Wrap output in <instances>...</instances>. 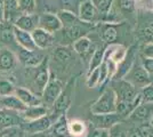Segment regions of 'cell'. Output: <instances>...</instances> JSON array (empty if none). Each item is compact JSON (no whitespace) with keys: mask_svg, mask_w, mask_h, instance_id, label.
<instances>
[{"mask_svg":"<svg viewBox=\"0 0 153 137\" xmlns=\"http://www.w3.org/2000/svg\"><path fill=\"white\" fill-rule=\"evenodd\" d=\"M85 137H110V131L108 129H102V128H94L89 131H87Z\"/></svg>","mask_w":153,"mask_h":137,"instance_id":"40","label":"cell"},{"mask_svg":"<svg viewBox=\"0 0 153 137\" xmlns=\"http://www.w3.org/2000/svg\"><path fill=\"white\" fill-rule=\"evenodd\" d=\"M69 131L73 137H85L87 134V127L81 120H72L69 122Z\"/></svg>","mask_w":153,"mask_h":137,"instance_id":"30","label":"cell"},{"mask_svg":"<svg viewBox=\"0 0 153 137\" xmlns=\"http://www.w3.org/2000/svg\"><path fill=\"white\" fill-rule=\"evenodd\" d=\"M138 57V52H137V47L136 46H131L129 49H127V54L125 56V59L117 65V71H115L114 76L112 80H119V79H123V77L128 73V71L131 69L133 64L135 63L136 59Z\"/></svg>","mask_w":153,"mask_h":137,"instance_id":"9","label":"cell"},{"mask_svg":"<svg viewBox=\"0 0 153 137\" xmlns=\"http://www.w3.org/2000/svg\"><path fill=\"white\" fill-rule=\"evenodd\" d=\"M123 121L118 113H108V114H91L90 122L94 128H102L110 130L114 124Z\"/></svg>","mask_w":153,"mask_h":137,"instance_id":"14","label":"cell"},{"mask_svg":"<svg viewBox=\"0 0 153 137\" xmlns=\"http://www.w3.org/2000/svg\"><path fill=\"white\" fill-rule=\"evenodd\" d=\"M74 86H76V78L73 77L63 88V90L59 94L56 102L53 105L51 114L55 120L59 116L66 113V111L70 109L71 104H72V99H73V95H74Z\"/></svg>","mask_w":153,"mask_h":137,"instance_id":"2","label":"cell"},{"mask_svg":"<svg viewBox=\"0 0 153 137\" xmlns=\"http://www.w3.org/2000/svg\"><path fill=\"white\" fill-rule=\"evenodd\" d=\"M13 31H14V36H15V40L17 42V45L21 47V48H24V49H27V50H37V46L33 41V38H32L31 32H26V31H23L21 29H17L16 26L13 25Z\"/></svg>","mask_w":153,"mask_h":137,"instance_id":"20","label":"cell"},{"mask_svg":"<svg viewBox=\"0 0 153 137\" xmlns=\"http://www.w3.org/2000/svg\"><path fill=\"white\" fill-rule=\"evenodd\" d=\"M55 119L51 117V114H46L44 117L32 120V121H26L21 128L24 131L30 134H37V133H44L51 129V124H54Z\"/></svg>","mask_w":153,"mask_h":137,"instance_id":"12","label":"cell"},{"mask_svg":"<svg viewBox=\"0 0 153 137\" xmlns=\"http://www.w3.org/2000/svg\"><path fill=\"white\" fill-rule=\"evenodd\" d=\"M151 134V128L149 124L133 126L127 131V137H149Z\"/></svg>","mask_w":153,"mask_h":137,"instance_id":"33","label":"cell"},{"mask_svg":"<svg viewBox=\"0 0 153 137\" xmlns=\"http://www.w3.org/2000/svg\"><path fill=\"white\" fill-rule=\"evenodd\" d=\"M112 89L117 96V102H131L137 96L140 89L125 79L112 80Z\"/></svg>","mask_w":153,"mask_h":137,"instance_id":"7","label":"cell"},{"mask_svg":"<svg viewBox=\"0 0 153 137\" xmlns=\"http://www.w3.org/2000/svg\"><path fill=\"white\" fill-rule=\"evenodd\" d=\"M94 6L96 7V9L100 12L101 15L106 16L108 14V12L112 9V4L113 0H90Z\"/></svg>","mask_w":153,"mask_h":137,"instance_id":"34","label":"cell"},{"mask_svg":"<svg viewBox=\"0 0 153 137\" xmlns=\"http://www.w3.org/2000/svg\"><path fill=\"white\" fill-rule=\"evenodd\" d=\"M21 15L19 0H4V22L14 24L15 20Z\"/></svg>","mask_w":153,"mask_h":137,"instance_id":"22","label":"cell"},{"mask_svg":"<svg viewBox=\"0 0 153 137\" xmlns=\"http://www.w3.org/2000/svg\"><path fill=\"white\" fill-rule=\"evenodd\" d=\"M72 46H73V50L81 59L89 63V59L91 57V55L96 50V46L94 44V41L90 39L88 36H85L82 38L76 40V42H73Z\"/></svg>","mask_w":153,"mask_h":137,"instance_id":"15","label":"cell"},{"mask_svg":"<svg viewBox=\"0 0 153 137\" xmlns=\"http://www.w3.org/2000/svg\"><path fill=\"white\" fill-rule=\"evenodd\" d=\"M25 122L26 121L19 112L4 107L0 109V130L12 127H22Z\"/></svg>","mask_w":153,"mask_h":137,"instance_id":"10","label":"cell"},{"mask_svg":"<svg viewBox=\"0 0 153 137\" xmlns=\"http://www.w3.org/2000/svg\"><path fill=\"white\" fill-rule=\"evenodd\" d=\"M78 17L85 23L96 24V23H98V21L101 19V14L96 9V7L90 0H85L79 6Z\"/></svg>","mask_w":153,"mask_h":137,"instance_id":"13","label":"cell"},{"mask_svg":"<svg viewBox=\"0 0 153 137\" xmlns=\"http://www.w3.org/2000/svg\"><path fill=\"white\" fill-rule=\"evenodd\" d=\"M38 27L45 30L47 32L55 34L63 27V25H62V23H61V21L56 14L44 13L39 16Z\"/></svg>","mask_w":153,"mask_h":137,"instance_id":"16","label":"cell"},{"mask_svg":"<svg viewBox=\"0 0 153 137\" xmlns=\"http://www.w3.org/2000/svg\"><path fill=\"white\" fill-rule=\"evenodd\" d=\"M140 62H142L144 69L146 70V72L150 74V77L153 80V59H145V57L140 56Z\"/></svg>","mask_w":153,"mask_h":137,"instance_id":"43","label":"cell"},{"mask_svg":"<svg viewBox=\"0 0 153 137\" xmlns=\"http://www.w3.org/2000/svg\"><path fill=\"white\" fill-rule=\"evenodd\" d=\"M149 137H153V134H152V133H151V134H150V136H149Z\"/></svg>","mask_w":153,"mask_h":137,"instance_id":"47","label":"cell"},{"mask_svg":"<svg viewBox=\"0 0 153 137\" xmlns=\"http://www.w3.org/2000/svg\"><path fill=\"white\" fill-rule=\"evenodd\" d=\"M110 137H127V129L123 126V124L119 122V124H114L111 129H110Z\"/></svg>","mask_w":153,"mask_h":137,"instance_id":"38","label":"cell"},{"mask_svg":"<svg viewBox=\"0 0 153 137\" xmlns=\"http://www.w3.org/2000/svg\"><path fill=\"white\" fill-rule=\"evenodd\" d=\"M0 46H6V47H17L15 36L13 31V24H8V23H0Z\"/></svg>","mask_w":153,"mask_h":137,"instance_id":"24","label":"cell"},{"mask_svg":"<svg viewBox=\"0 0 153 137\" xmlns=\"http://www.w3.org/2000/svg\"><path fill=\"white\" fill-rule=\"evenodd\" d=\"M48 113V109L45 105H37V106H27L25 111L21 113V116L24 118L25 121H32L39 118L44 117Z\"/></svg>","mask_w":153,"mask_h":137,"instance_id":"27","label":"cell"},{"mask_svg":"<svg viewBox=\"0 0 153 137\" xmlns=\"http://www.w3.org/2000/svg\"><path fill=\"white\" fill-rule=\"evenodd\" d=\"M19 8L21 14H34L37 2L36 0H19Z\"/></svg>","mask_w":153,"mask_h":137,"instance_id":"35","label":"cell"},{"mask_svg":"<svg viewBox=\"0 0 153 137\" xmlns=\"http://www.w3.org/2000/svg\"><path fill=\"white\" fill-rule=\"evenodd\" d=\"M137 33L140 39L144 41V44L153 42V17L144 20Z\"/></svg>","mask_w":153,"mask_h":137,"instance_id":"28","label":"cell"},{"mask_svg":"<svg viewBox=\"0 0 153 137\" xmlns=\"http://www.w3.org/2000/svg\"><path fill=\"white\" fill-rule=\"evenodd\" d=\"M56 15L58 16V19H59V21H61V23H62L63 27L64 26L73 25V24H76V23H78V22H80V19L78 17V15H76V14L70 12V10L61 9V10H58Z\"/></svg>","mask_w":153,"mask_h":137,"instance_id":"31","label":"cell"},{"mask_svg":"<svg viewBox=\"0 0 153 137\" xmlns=\"http://www.w3.org/2000/svg\"><path fill=\"white\" fill-rule=\"evenodd\" d=\"M123 79L127 80L128 82H130L133 86H135L136 88H140V89H142L144 86L153 82L152 78L150 77V74L147 73L143 64H142L140 57V61H137V59H136L131 69L128 71L127 74L123 77Z\"/></svg>","mask_w":153,"mask_h":137,"instance_id":"5","label":"cell"},{"mask_svg":"<svg viewBox=\"0 0 153 137\" xmlns=\"http://www.w3.org/2000/svg\"><path fill=\"white\" fill-rule=\"evenodd\" d=\"M51 135L53 137H68L70 136L69 131V121L66 119V114L64 113L54 121L51 127Z\"/></svg>","mask_w":153,"mask_h":137,"instance_id":"23","label":"cell"},{"mask_svg":"<svg viewBox=\"0 0 153 137\" xmlns=\"http://www.w3.org/2000/svg\"><path fill=\"white\" fill-rule=\"evenodd\" d=\"M16 87L12 81L7 79H0V96H9L14 95Z\"/></svg>","mask_w":153,"mask_h":137,"instance_id":"36","label":"cell"},{"mask_svg":"<svg viewBox=\"0 0 153 137\" xmlns=\"http://www.w3.org/2000/svg\"><path fill=\"white\" fill-rule=\"evenodd\" d=\"M142 96V103H153V82L144 86L140 89Z\"/></svg>","mask_w":153,"mask_h":137,"instance_id":"37","label":"cell"},{"mask_svg":"<svg viewBox=\"0 0 153 137\" xmlns=\"http://www.w3.org/2000/svg\"><path fill=\"white\" fill-rule=\"evenodd\" d=\"M40 49L37 50H27L24 48L19 47L17 49V59L19 62L24 65L25 67H36L38 66L44 59H45V55L42 53L39 52Z\"/></svg>","mask_w":153,"mask_h":137,"instance_id":"11","label":"cell"},{"mask_svg":"<svg viewBox=\"0 0 153 137\" xmlns=\"http://www.w3.org/2000/svg\"><path fill=\"white\" fill-rule=\"evenodd\" d=\"M140 56L145 59H153V42L144 44L140 48Z\"/></svg>","mask_w":153,"mask_h":137,"instance_id":"42","label":"cell"},{"mask_svg":"<svg viewBox=\"0 0 153 137\" xmlns=\"http://www.w3.org/2000/svg\"><path fill=\"white\" fill-rule=\"evenodd\" d=\"M54 59H56V62L61 64H66L72 59V52L69 48V46H57L54 53H53Z\"/></svg>","mask_w":153,"mask_h":137,"instance_id":"29","label":"cell"},{"mask_svg":"<svg viewBox=\"0 0 153 137\" xmlns=\"http://www.w3.org/2000/svg\"><path fill=\"white\" fill-rule=\"evenodd\" d=\"M0 23H4V0H0Z\"/></svg>","mask_w":153,"mask_h":137,"instance_id":"45","label":"cell"},{"mask_svg":"<svg viewBox=\"0 0 153 137\" xmlns=\"http://www.w3.org/2000/svg\"><path fill=\"white\" fill-rule=\"evenodd\" d=\"M150 127L153 129V116H152V118H151V120H150Z\"/></svg>","mask_w":153,"mask_h":137,"instance_id":"46","label":"cell"},{"mask_svg":"<svg viewBox=\"0 0 153 137\" xmlns=\"http://www.w3.org/2000/svg\"><path fill=\"white\" fill-rule=\"evenodd\" d=\"M31 77H32V85L34 87V94L41 96L42 91L45 89L46 85L48 84L51 78V72H49V63L48 57L46 56L45 59L36 67H32Z\"/></svg>","mask_w":153,"mask_h":137,"instance_id":"4","label":"cell"},{"mask_svg":"<svg viewBox=\"0 0 153 137\" xmlns=\"http://www.w3.org/2000/svg\"><path fill=\"white\" fill-rule=\"evenodd\" d=\"M27 137H53L51 135V133L48 134V133H46V131H44V133H37V134H30Z\"/></svg>","mask_w":153,"mask_h":137,"instance_id":"44","label":"cell"},{"mask_svg":"<svg viewBox=\"0 0 153 137\" xmlns=\"http://www.w3.org/2000/svg\"><path fill=\"white\" fill-rule=\"evenodd\" d=\"M119 7L125 13H131L135 9V0H119Z\"/></svg>","mask_w":153,"mask_h":137,"instance_id":"41","label":"cell"},{"mask_svg":"<svg viewBox=\"0 0 153 137\" xmlns=\"http://www.w3.org/2000/svg\"><path fill=\"white\" fill-rule=\"evenodd\" d=\"M152 116L153 103H140L126 120L133 122L134 126H143V124H150Z\"/></svg>","mask_w":153,"mask_h":137,"instance_id":"8","label":"cell"},{"mask_svg":"<svg viewBox=\"0 0 153 137\" xmlns=\"http://www.w3.org/2000/svg\"><path fill=\"white\" fill-rule=\"evenodd\" d=\"M17 57L12 49L7 47L0 48V72H8L15 69Z\"/></svg>","mask_w":153,"mask_h":137,"instance_id":"18","label":"cell"},{"mask_svg":"<svg viewBox=\"0 0 153 137\" xmlns=\"http://www.w3.org/2000/svg\"><path fill=\"white\" fill-rule=\"evenodd\" d=\"M104 56H105V48H96L94 54L91 55L89 59V66H88V74L91 73L95 69H97L101 65L104 61Z\"/></svg>","mask_w":153,"mask_h":137,"instance_id":"32","label":"cell"},{"mask_svg":"<svg viewBox=\"0 0 153 137\" xmlns=\"http://www.w3.org/2000/svg\"><path fill=\"white\" fill-rule=\"evenodd\" d=\"M117 109V96L114 90L111 88H106L101 94V96L96 99L90 106L91 114H108L114 113Z\"/></svg>","mask_w":153,"mask_h":137,"instance_id":"3","label":"cell"},{"mask_svg":"<svg viewBox=\"0 0 153 137\" xmlns=\"http://www.w3.org/2000/svg\"><path fill=\"white\" fill-rule=\"evenodd\" d=\"M32 38H33V41L37 46L38 49H46V48H49L51 46L55 44V34L53 33H49L40 29V27H37L34 29L31 32Z\"/></svg>","mask_w":153,"mask_h":137,"instance_id":"17","label":"cell"},{"mask_svg":"<svg viewBox=\"0 0 153 137\" xmlns=\"http://www.w3.org/2000/svg\"><path fill=\"white\" fill-rule=\"evenodd\" d=\"M94 27H95V24L85 23L82 21H80L73 25L62 27L58 32H56L58 33V37L55 36V39L59 41L61 46H69L73 42H76L78 39L87 36L89 32H91V30Z\"/></svg>","mask_w":153,"mask_h":137,"instance_id":"1","label":"cell"},{"mask_svg":"<svg viewBox=\"0 0 153 137\" xmlns=\"http://www.w3.org/2000/svg\"><path fill=\"white\" fill-rule=\"evenodd\" d=\"M38 20L39 16L34 14H21L15 20L13 25L26 32H32L34 29L38 27Z\"/></svg>","mask_w":153,"mask_h":137,"instance_id":"19","label":"cell"},{"mask_svg":"<svg viewBox=\"0 0 153 137\" xmlns=\"http://www.w3.org/2000/svg\"><path fill=\"white\" fill-rule=\"evenodd\" d=\"M101 32L100 37L101 39L108 45H113L119 38V32H118V24L117 23H103L100 25Z\"/></svg>","mask_w":153,"mask_h":137,"instance_id":"21","label":"cell"},{"mask_svg":"<svg viewBox=\"0 0 153 137\" xmlns=\"http://www.w3.org/2000/svg\"><path fill=\"white\" fill-rule=\"evenodd\" d=\"M23 133L21 127H12L0 130V137H19Z\"/></svg>","mask_w":153,"mask_h":137,"instance_id":"39","label":"cell"},{"mask_svg":"<svg viewBox=\"0 0 153 137\" xmlns=\"http://www.w3.org/2000/svg\"><path fill=\"white\" fill-rule=\"evenodd\" d=\"M0 105L4 109L13 110V111L19 112V113L25 111L26 107H27L15 94L9 95V96H0Z\"/></svg>","mask_w":153,"mask_h":137,"instance_id":"25","label":"cell"},{"mask_svg":"<svg viewBox=\"0 0 153 137\" xmlns=\"http://www.w3.org/2000/svg\"><path fill=\"white\" fill-rule=\"evenodd\" d=\"M63 88L64 87L62 81L56 78V77H54L53 74H51L49 81L46 85L45 89H44L41 96H40L42 105H45L47 109H51L54 103L56 102V99L59 96V94L63 90Z\"/></svg>","mask_w":153,"mask_h":137,"instance_id":"6","label":"cell"},{"mask_svg":"<svg viewBox=\"0 0 153 137\" xmlns=\"http://www.w3.org/2000/svg\"><path fill=\"white\" fill-rule=\"evenodd\" d=\"M15 95L26 105V106H37V105H42L41 97L36 95L34 93H32L29 89L19 87L15 90Z\"/></svg>","mask_w":153,"mask_h":137,"instance_id":"26","label":"cell"}]
</instances>
